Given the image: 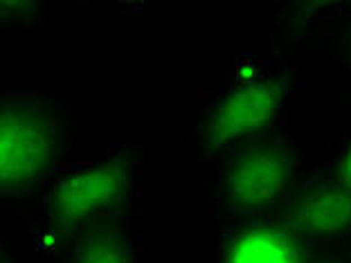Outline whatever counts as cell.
Segmentation results:
<instances>
[{
    "mask_svg": "<svg viewBox=\"0 0 351 263\" xmlns=\"http://www.w3.org/2000/svg\"><path fill=\"white\" fill-rule=\"evenodd\" d=\"M131 182V153L75 166L52 185L45 201V218L54 232L82 234L126 201Z\"/></svg>",
    "mask_w": 351,
    "mask_h": 263,
    "instance_id": "cell-1",
    "label": "cell"
},
{
    "mask_svg": "<svg viewBox=\"0 0 351 263\" xmlns=\"http://www.w3.org/2000/svg\"><path fill=\"white\" fill-rule=\"evenodd\" d=\"M61 151V131L41 101L10 97L0 110V189L19 194L52 169Z\"/></svg>",
    "mask_w": 351,
    "mask_h": 263,
    "instance_id": "cell-2",
    "label": "cell"
},
{
    "mask_svg": "<svg viewBox=\"0 0 351 263\" xmlns=\"http://www.w3.org/2000/svg\"><path fill=\"white\" fill-rule=\"evenodd\" d=\"M295 153L284 142H257L230 160L223 194L234 212L254 214L268 210L293 182Z\"/></svg>",
    "mask_w": 351,
    "mask_h": 263,
    "instance_id": "cell-3",
    "label": "cell"
},
{
    "mask_svg": "<svg viewBox=\"0 0 351 263\" xmlns=\"http://www.w3.org/2000/svg\"><path fill=\"white\" fill-rule=\"evenodd\" d=\"M282 108V84L277 79H248L228 88L207 110L205 145L219 151L248 140L273 126Z\"/></svg>",
    "mask_w": 351,
    "mask_h": 263,
    "instance_id": "cell-4",
    "label": "cell"
},
{
    "mask_svg": "<svg viewBox=\"0 0 351 263\" xmlns=\"http://www.w3.org/2000/svg\"><path fill=\"white\" fill-rule=\"evenodd\" d=\"M289 229L300 236L326 241L351 232V191L340 182H322L308 187L295 201Z\"/></svg>",
    "mask_w": 351,
    "mask_h": 263,
    "instance_id": "cell-5",
    "label": "cell"
},
{
    "mask_svg": "<svg viewBox=\"0 0 351 263\" xmlns=\"http://www.w3.org/2000/svg\"><path fill=\"white\" fill-rule=\"evenodd\" d=\"M226 263H302L298 234L282 227H250L230 241Z\"/></svg>",
    "mask_w": 351,
    "mask_h": 263,
    "instance_id": "cell-6",
    "label": "cell"
},
{
    "mask_svg": "<svg viewBox=\"0 0 351 263\" xmlns=\"http://www.w3.org/2000/svg\"><path fill=\"white\" fill-rule=\"evenodd\" d=\"M70 263H133V245L124 227L97 223L77 236Z\"/></svg>",
    "mask_w": 351,
    "mask_h": 263,
    "instance_id": "cell-7",
    "label": "cell"
},
{
    "mask_svg": "<svg viewBox=\"0 0 351 263\" xmlns=\"http://www.w3.org/2000/svg\"><path fill=\"white\" fill-rule=\"evenodd\" d=\"M336 182H340L347 191H351V145L345 149V153L338 160V171H336Z\"/></svg>",
    "mask_w": 351,
    "mask_h": 263,
    "instance_id": "cell-8",
    "label": "cell"
}]
</instances>
